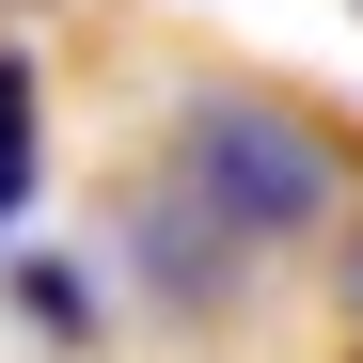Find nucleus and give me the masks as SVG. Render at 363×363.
Returning a JSON list of instances; mask_svg holds the SVG:
<instances>
[{
  "mask_svg": "<svg viewBox=\"0 0 363 363\" xmlns=\"http://www.w3.org/2000/svg\"><path fill=\"white\" fill-rule=\"evenodd\" d=\"M158 174L237 237V253H300V237L347 221V174H363V158H347L332 111H300V95L190 79V95H174V127H158Z\"/></svg>",
  "mask_w": 363,
  "mask_h": 363,
  "instance_id": "obj_1",
  "label": "nucleus"
},
{
  "mask_svg": "<svg viewBox=\"0 0 363 363\" xmlns=\"http://www.w3.org/2000/svg\"><path fill=\"white\" fill-rule=\"evenodd\" d=\"M111 253H127V284L158 300V316H221V300L253 284V253H237L174 174H143V190H127V237H111Z\"/></svg>",
  "mask_w": 363,
  "mask_h": 363,
  "instance_id": "obj_2",
  "label": "nucleus"
},
{
  "mask_svg": "<svg viewBox=\"0 0 363 363\" xmlns=\"http://www.w3.org/2000/svg\"><path fill=\"white\" fill-rule=\"evenodd\" d=\"M0 284H16V316L48 347H95L111 332V269H79V253H0Z\"/></svg>",
  "mask_w": 363,
  "mask_h": 363,
  "instance_id": "obj_3",
  "label": "nucleus"
},
{
  "mask_svg": "<svg viewBox=\"0 0 363 363\" xmlns=\"http://www.w3.org/2000/svg\"><path fill=\"white\" fill-rule=\"evenodd\" d=\"M32 190H48V79H32V48H0V253H16Z\"/></svg>",
  "mask_w": 363,
  "mask_h": 363,
  "instance_id": "obj_4",
  "label": "nucleus"
},
{
  "mask_svg": "<svg viewBox=\"0 0 363 363\" xmlns=\"http://www.w3.org/2000/svg\"><path fill=\"white\" fill-rule=\"evenodd\" d=\"M332 300H347V332H363V221H347V253H332Z\"/></svg>",
  "mask_w": 363,
  "mask_h": 363,
  "instance_id": "obj_5",
  "label": "nucleus"
},
{
  "mask_svg": "<svg viewBox=\"0 0 363 363\" xmlns=\"http://www.w3.org/2000/svg\"><path fill=\"white\" fill-rule=\"evenodd\" d=\"M347 16H363V0H347Z\"/></svg>",
  "mask_w": 363,
  "mask_h": 363,
  "instance_id": "obj_6",
  "label": "nucleus"
},
{
  "mask_svg": "<svg viewBox=\"0 0 363 363\" xmlns=\"http://www.w3.org/2000/svg\"><path fill=\"white\" fill-rule=\"evenodd\" d=\"M347 363H363V347H347Z\"/></svg>",
  "mask_w": 363,
  "mask_h": 363,
  "instance_id": "obj_7",
  "label": "nucleus"
}]
</instances>
